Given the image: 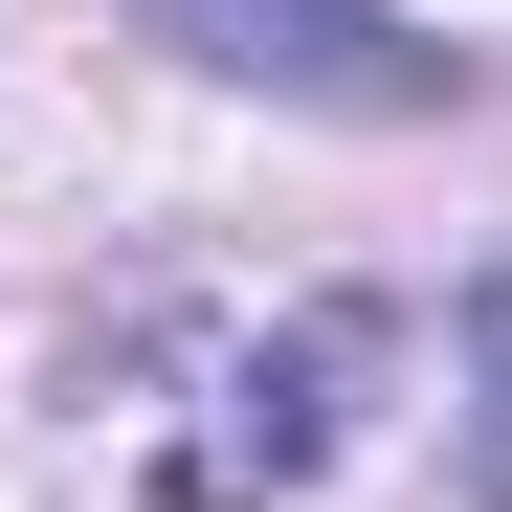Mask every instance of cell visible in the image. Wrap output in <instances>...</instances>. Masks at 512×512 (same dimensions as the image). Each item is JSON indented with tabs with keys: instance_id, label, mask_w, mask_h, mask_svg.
<instances>
[{
	"instance_id": "3",
	"label": "cell",
	"mask_w": 512,
	"mask_h": 512,
	"mask_svg": "<svg viewBox=\"0 0 512 512\" xmlns=\"http://www.w3.org/2000/svg\"><path fill=\"white\" fill-rule=\"evenodd\" d=\"M468 490L512 512V268L468 290Z\"/></svg>"
},
{
	"instance_id": "1",
	"label": "cell",
	"mask_w": 512,
	"mask_h": 512,
	"mask_svg": "<svg viewBox=\"0 0 512 512\" xmlns=\"http://www.w3.org/2000/svg\"><path fill=\"white\" fill-rule=\"evenodd\" d=\"M134 23L179 67H223V90H268V112H357V134L468 112V45L401 23V0H134Z\"/></svg>"
},
{
	"instance_id": "2",
	"label": "cell",
	"mask_w": 512,
	"mask_h": 512,
	"mask_svg": "<svg viewBox=\"0 0 512 512\" xmlns=\"http://www.w3.org/2000/svg\"><path fill=\"white\" fill-rule=\"evenodd\" d=\"M401 357V312L379 290H312L268 357L223 379V423H179V468H156V512H268V490H312L334 446H357V379Z\"/></svg>"
}]
</instances>
